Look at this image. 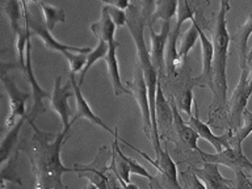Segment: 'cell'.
Returning <instances> with one entry per match:
<instances>
[{"label": "cell", "instance_id": "1f68e13d", "mask_svg": "<svg viewBox=\"0 0 252 189\" xmlns=\"http://www.w3.org/2000/svg\"><path fill=\"white\" fill-rule=\"evenodd\" d=\"M102 5L106 8L110 19H112V21H113L116 27H124V25H126V23H127V13H125V11L118 9V8H116L114 5L108 3V1L102 3Z\"/></svg>", "mask_w": 252, "mask_h": 189}, {"label": "cell", "instance_id": "4316f807", "mask_svg": "<svg viewBox=\"0 0 252 189\" xmlns=\"http://www.w3.org/2000/svg\"><path fill=\"white\" fill-rule=\"evenodd\" d=\"M155 9H154L153 19L150 25L155 21V20H161L163 21H171L173 16H176L177 7H179V1L176 0H160L154 4Z\"/></svg>", "mask_w": 252, "mask_h": 189}, {"label": "cell", "instance_id": "e0dca14e", "mask_svg": "<svg viewBox=\"0 0 252 189\" xmlns=\"http://www.w3.org/2000/svg\"><path fill=\"white\" fill-rule=\"evenodd\" d=\"M206 189H234L235 180L222 176L220 165L214 163H204L201 167H190Z\"/></svg>", "mask_w": 252, "mask_h": 189}, {"label": "cell", "instance_id": "ffe728a7", "mask_svg": "<svg viewBox=\"0 0 252 189\" xmlns=\"http://www.w3.org/2000/svg\"><path fill=\"white\" fill-rule=\"evenodd\" d=\"M120 46V42H116L109 45V51L104 59H105L106 66H108V74H109L110 82L113 84V91L116 96H121L124 94H130L127 87L124 86L121 80V75H120V67H118V59H117V47Z\"/></svg>", "mask_w": 252, "mask_h": 189}, {"label": "cell", "instance_id": "f546056e", "mask_svg": "<svg viewBox=\"0 0 252 189\" xmlns=\"http://www.w3.org/2000/svg\"><path fill=\"white\" fill-rule=\"evenodd\" d=\"M193 87L194 84L192 83H189L187 86L183 88V91L180 92V94L177 96L176 100V105L177 108L183 112L187 113V116L189 117H192V104H193Z\"/></svg>", "mask_w": 252, "mask_h": 189}, {"label": "cell", "instance_id": "7a4b0ae2", "mask_svg": "<svg viewBox=\"0 0 252 189\" xmlns=\"http://www.w3.org/2000/svg\"><path fill=\"white\" fill-rule=\"evenodd\" d=\"M145 16L141 15L138 11V7L135 4H131L127 9V28L131 37L135 43L137 49V63L141 66L145 76L146 84H147V91H149L150 108H151V120H153V146L155 150V154L161 150L160 139H159V131H158V120H157V90L158 83H159V76L153 66L150 51L147 50L145 42Z\"/></svg>", "mask_w": 252, "mask_h": 189}, {"label": "cell", "instance_id": "4dcf8cb0", "mask_svg": "<svg viewBox=\"0 0 252 189\" xmlns=\"http://www.w3.org/2000/svg\"><path fill=\"white\" fill-rule=\"evenodd\" d=\"M180 179L183 181V188L184 189H206L204 183L198 179L196 173L193 172L190 167L180 172Z\"/></svg>", "mask_w": 252, "mask_h": 189}, {"label": "cell", "instance_id": "8fae6325", "mask_svg": "<svg viewBox=\"0 0 252 189\" xmlns=\"http://www.w3.org/2000/svg\"><path fill=\"white\" fill-rule=\"evenodd\" d=\"M197 154L200 155L201 160L204 163L226 165V167L232 168L234 171L248 169L250 172H252V161L248 160V158L244 155L242 146H231V147L222 150L220 153L216 154H209L202 151V150H198Z\"/></svg>", "mask_w": 252, "mask_h": 189}, {"label": "cell", "instance_id": "7402d4cb", "mask_svg": "<svg viewBox=\"0 0 252 189\" xmlns=\"http://www.w3.org/2000/svg\"><path fill=\"white\" fill-rule=\"evenodd\" d=\"M116 25L110 19L109 13L106 11V8L102 5L101 7V17L97 23H94L91 25V31L98 39H101L108 45L116 42L114 39V33H116Z\"/></svg>", "mask_w": 252, "mask_h": 189}, {"label": "cell", "instance_id": "3957f363", "mask_svg": "<svg viewBox=\"0 0 252 189\" xmlns=\"http://www.w3.org/2000/svg\"><path fill=\"white\" fill-rule=\"evenodd\" d=\"M230 3L222 0L220 4V12L217 16L216 28L213 34V46H214V63H213V76H214V94L216 102L220 108L224 109L227 106V67L228 45H230V34L227 32V21L226 16L230 11Z\"/></svg>", "mask_w": 252, "mask_h": 189}, {"label": "cell", "instance_id": "277c9868", "mask_svg": "<svg viewBox=\"0 0 252 189\" xmlns=\"http://www.w3.org/2000/svg\"><path fill=\"white\" fill-rule=\"evenodd\" d=\"M24 7V17H25V27H27L28 35H37L42 39V42L45 43V46L50 50L59 51L61 54L66 57L70 51L74 53H79V54H88L92 51L90 47H76L70 46L66 43H62L57 41V39L51 35L50 31L46 28L45 20H42V15H41V8H39L38 1H23Z\"/></svg>", "mask_w": 252, "mask_h": 189}, {"label": "cell", "instance_id": "5bb4252c", "mask_svg": "<svg viewBox=\"0 0 252 189\" xmlns=\"http://www.w3.org/2000/svg\"><path fill=\"white\" fill-rule=\"evenodd\" d=\"M24 74L27 75L28 80L31 83L32 87V96H33V108L32 112L29 113V120L35 121V118L39 113L45 112V106H43V98H50L51 94L47 91L42 90V87H39L38 82L34 76L33 72V64H32V46H31V38L28 41L27 46V59H25V68H24Z\"/></svg>", "mask_w": 252, "mask_h": 189}, {"label": "cell", "instance_id": "5b68a950", "mask_svg": "<svg viewBox=\"0 0 252 189\" xmlns=\"http://www.w3.org/2000/svg\"><path fill=\"white\" fill-rule=\"evenodd\" d=\"M122 143H125L126 146H129L134 151H137L141 157H143L147 161H150L151 164L157 168V175L154 176V179L149 183L150 189H184L179 184V179H177V168L175 161L172 160V158L169 157V154L165 150L161 149L158 154H155V160H153L146 153L138 150L137 147H134L126 141L121 139Z\"/></svg>", "mask_w": 252, "mask_h": 189}, {"label": "cell", "instance_id": "8d00e7d4", "mask_svg": "<svg viewBox=\"0 0 252 189\" xmlns=\"http://www.w3.org/2000/svg\"><path fill=\"white\" fill-rule=\"evenodd\" d=\"M86 189H98V188L94 184V183H90V181H88V184L86 185Z\"/></svg>", "mask_w": 252, "mask_h": 189}, {"label": "cell", "instance_id": "2e32d148", "mask_svg": "<svg viewBox=\"0 0 252 189\" xmlns=\"http://www.w3.org/2000/svg\"><path fill=\"white\" fill-rule=\"evenodd\" d=\"M70 83L71 87H72V91H74L75 100H76V116H75V121H78L79 118H86L90 122L94 124L96 126H100L102 130H105L108 133H110L112 135H116V130H112L109 126L106 125L105 122L102 121L101 118L98 117L97 114L94 113V110L91 109L90 104L84 97V94H82V87L79 86V82H76L75 79V74H70Z\"/></svg>", "mask_w": 252, "mask_h": 189}, {"label": "cell", "instance_id": "d6986e66", "mask_svg": "<svg viewBox=\"0 0 252 189\" xmlns=\"http://www.w3.org/2000/svg\"><path fill=\"white\" fill-rule=\"evenodd\" d=\"M252 34V15L248 16V19L242 24L235 33L230 35L231 42L235 43L238 53H239V66L240 70L250 68L248 67V39Z\"/></svg>", "mask_w": 252, "mask_h": 189}, {"label": "cell", "instance_id": "9a60e30c", "mask_svg": "<svg viewBox=\"0 0 252 189\" xmlns=\"http://www.w3.org/2000/svg\"><path fill=\"white\" fill-rule=\"evenodd\" d=\"M188 125L198 134V137L205 139V141H208L209 143L217 150V153H220L222 150L231 147V141L232 137H234V131L228 129L223 135L218 137V135H216V134L210 130L208 124H205V122L201 121L200 117L197 116V109L196 114L188 118Z\"/></svg>", "mask_w": 252, "mask_h": 189}, {"label": "cell", "instance_id": "7c38bea8", "mask_svg": "<svg viewBox=\"0 0 252 189\" xmlns=\"http://www.w3.org/2000/svg\"><path fill=\"white\" fill-rule=\"evenodd\" d=\"M71 83L67 86H62V76H57L54 82V90L50 97L51 109L57 112L62 121L63 130L70 131L71 126L74 125L75 120L70 121L71 109L68 106V98L74 96V91H70Z\"/></svg>", "mask_w": 252, "mask_h": 189}, {"label": "cell", "instance_id": "44dd1931", "mask_svg": "<svg viewBox=\"0 0 252 189\" xmlns=\"http://www.w3.org/2000/svg\"><path fill=\"white\" fill-rule=\"evenodd\" d=\"M201 50H202V79L214 92V76H213V63H214V46L202 29H198Z\"/></svg>", "mask_w": 252, "mask_h": 189}, {"label": "cell", "instance_id": "9c48e42d", "mask_svg": "<svg viewBox=\"0 0 252 189\" xmlns=\"http://www.w3.org/2000/svg\"><path fill=\"white\" fill-rule=\"evenodd\" d=\"M127 84V90L131 92L135 100H137L138 105L141 108L142 112V120H143V131L145 135L149 138L150 141L153 142V120H151V108H150V100H149V91H147V84H146L145 76H143V71H142L139 64H135V70H134V78L131 82L126 83Z\"/></svg>", "mask_w": 252, "mask_h": 189}, {"label": "cell", "instance_id": "f1b7e54d", "mask_svg": "<svg viewBox=\"0 0 252 189\" xmlns=\"http://www.w3.org/2000/svg\"><path fill=\"white\" fill-rule=\"evenodd\" d=\"M252 133V112L246 109L243 112V125L236 130L232 137L231 146H242L244 139Z\"/></svg>", "mask_w": 252, "mask_h": 189}, {"label": "cell", "instance_id": "d590c367", "mask_svg": "<svg viewBox=\"0 0 252 189\" xmlns=\"http://www.w3.org/2000/svg\"><path fill=\"white\" fill-rule=\"evenodd\" d=\"M251 66H252V47L250 49V51H248V67H250V70H251Z\"/></svg>", "mask_w": 252, "mask_h": 189}, {"label": "cell", "instance_id": "74e56055", "mask_svg": "<svg viewBox=\"0 0 252 189\" xmlns=\"http://www.w3.org/2000/svg\"><path fill=\"white\" fill-rule=\"evenodd\" d=\"M250 94H252V72H250Z\"/></svg>", "mask_w": 252, "mask_h": 189}, {"label": "cell", "instance_id": "ac0fdd59", "mask_svg": "<svg viewBox=\"0 0 252 189\" xmlns=\"http://www.w3.org/2000/svg\"><path fill=\"white\" fill-rule=\"evenodd\" d=\"M169 102H171V106H172L173 112V127H175V131L179 135V138L181 139V142L184 143L187 147H189L193 151H198V146H197V141H198V134L194 131V130L188 125V122H185L183 120V117L179 113V108L176 105V101L175 98H169Z\"/></svg>", "mask_w": 252, "mask_h": 189}, {"label": "cell", "instance_id": "603a6c76", "mask_svg": "<svg viewBox=\"0 0 252 189\" xmlns=\"http://www.w3.org/2000/svg\"><path fill=\"white\" fill-rule=\"evenodd\" d=\"M198 29H200L198 23L194 19L192 20V25L181 34L180 43H179V59H180V64H183L185 62L188 53L194 47L197 39L200 38Z\"/></svg>", "mask_w": 252, "mask_h": 189}, {"label": "cell", "instance_id": "d6a6232c", "mask_svg": "<svg viewBox=\"0 0 252 189\" xmlns=\"http://www.w3.org/2000/svg\"><path fill=\"white\" fill-rule=\"evenodd\" d=\"M122 157H124V159L126 160V163L129 164L130 167V172L131 173H135V175H138V176H142V177H146V179H149V183L154 179V176L151 175V173L147 171V169L143 167L142 164H139L135 159H133V158L130 157H126L125 154L122 153Z\"/></svg>", "mask_w": 252, "mask_h": 189}, {"label": "cell", "instance_id": "ba28073f", "mask_svg": "<svg viewBox=\"0 0 252 189\" xmlns=\"http://www.w3.org/2000/svg\"><path fill=\"white\" fill-rule=\"evenodd\" d=\"M1 82L9 98V114L5 121V127L9 130L15 126L20 118L29 117V114H27V101L33 96L29 92H23L20 90L19 87L16 86L12 76L7 75V71L4 67L1 71Z\"/></svg>", "mask_w": 252, "mask_h": 189}, {"label": "cell", "instance_id": "30bf717a", "mask_svg": "<svg viewBox=\"0 0 252 189\" xmlns=\"http://www.w3.org/2000/svg\"><path fill=\"white\" fill-rule=\"evenodd\" d=\"M250 68L246 70H240V78L239 82L236 84V88L230 100V106H228V112H230V130L235 133L236 130L239 129L240 122L243 118V112L247 109V101L250 98Z\"/></svg>", "mask_w": 252, "mask_h": 189}, {"label": "cell", "instance_id": "836d02e7", "mask_svg": "<svg viewBox=\"0 0 252 189\" xmlns=\"http://www.w3.org/2000/svg\"><path fill=\"white\" fill-rule=\"evenodd\" d=\"M235 172V188L234 189H252V181L244 173V171L238 169Z\"/></svg>", "mask_w": 252, "mask_h": 189}, {"label": "cell", "instance_id": "6da1fadb", "mask_svg": "<svg viewBox=\"0 0 252 189\" xmlns=\"http://www.w3.org/2000/svg\"><path fill=\"white\" fill-rule=\"evenodd\" d=\"M33 129L31 139L20 145L21 151L27 154L31 160L32 171L35 177V189H68L63 184V173L75 172L74 167L67 168L61 161L62 145L67 141L70 131L62 130L50 141L51 134L39 130L34 121L28 118Z\"/></svg>", "mask_w": 252, "mask_h": 189}, {"label": "cell", "instance_id": "83f0119b", "mask_svg": "<svg viewBox=\"0 0 252 189\" xmlns=\"http://www.w3.org/2000/svg\"><path fill=\"white\" fill-rule=\"evenodd\" d=\"M108 51H109V45L101 39H98L97 42V46L96 49L91 51L87 54V63H86V67L83 68V71L80 72V79H79V86L82 87L83 86V82H84V78H86L87 72L91 70V67L94 66V63L97 62L98 59H104L108 54Z\"/></svg>", "mask_w": 252, "mask_h": 189}, {"label": "cell", "instance_id": "8992f818", "mask_svg": "<svg viewBox=\"0 0 252 189\" xmlns=\"http://www.w3.org/2000/svg\"><path fill=\"white\" fill-rule=\"evenodd\" d=\"M187 20H194V11H193L188 1H179L177 7L176 20L175 25L171 27V32L168 35V42L165 47V70L171 75H176L177 68H180V59H179V46L177 41L181 37V27Z\"/></svg>", "mask_w": 252, "mask_h": 189}, {"label": "cell", "instance_id": "e575fe53", "mask_svg": "<svg viewBox=\"0 0 252 189\" xmlns=\"http://www.w3.org/2000/svg\"><path fill=\"white\" fill-rule=\"evenodd\" d=\"M108 3H110L112 5H114L116 8H118V9H121V11H126V9H129L130 5H131V3H130L129 0H120V1H108Z\"/></svg>", "mask_w": 252, "mask_h": 189}, {"label": "cell", "instance_id": "4fadbf2b", "mask_svg": "<svg viewBox=\"0 0 252 189\" xmlns=\"http://www.w3.org/2000/svg\"><path fill=\"white\" fill-rule=\"evenodd\" d=\"M150 28V38H151V50L150 57L153 66L155 67L159 78L163 76L165 70V47L168 42V35L171 32V21H163L161 29L159 33L154 31L153 27L149 24Z\"/></svg>", "mask_w": 252, "mask_h": 189}, {"label": "cell", "instance_id": "52a82bcc", "mask_svg": "<svg viewBox=\"0 0 252 189\" xmlns=\"http://www.w3.org/2000/svg\"><path fill=\"white\" fill-rule=\"evenodd\" d=\"M112 160V154L106 146H101L97 151V155L91 161L90 164H74L75 172L78 173L79 179L86 177L90 183H94L98 189H112L110 187V177L108 176L109 161Z\"/></svg>", "mask_w": 252, "mask_h": 189}, {"label": "cell", "instance_id": "d4e9b609", "mask_svg": "<svg viewBox=\"0 0 252 189\" xmlns=\"http://www.w3.org/2000/svg\"><path fill=\"white\" fill-rule=\"evenodd\" d=\"M157 120L160 124V126H164V127H167L169 124L173 125L172 106H171V102L163 94L160 82L158 83L157 90Z\"/></svg>", "mask_w": 252, "mask_h": 189}, {"label": "cell", "instance_id": "484cf974", "mask_svg": "<svg viewBox=\"0 0 252 189\" xmlns=\"http://www.w3.org/2000/svg\"><path fill=\"white\" fill-rule=\"evenodd\" d=\"M39 8L43 13V20H45V24H46V28L49 31H54L55 27L61 23H64L66 20V15H64V11L63 8L55 7V5H51V4L43 3V1H38Z\"/></svg>", "mask_w": 252, "mask_h": 189}, {"label": "cell", "instance_id": "f35d334b", "mask_svg": "<svg viewBox=\"0 0 252 189\" xmlns=\"http://www.w3.org/2000/svg\"><path fill=\"white\" fill-rule=\"evenodd\" d=\"M251 177H252V172H251Z\"/></svg>", "mask_w": 252, "mask_h": 189}, {"label": "cell", "instance_id": "cb8c5ba5", "mask_svg": "<svg viewBox=\"0 0 252 189\" xmlns=\"http://www.w3.org/2000/svg\"><path fill=\"white\" fill-rule=\"evenodd\" d=\"M28 118H20L19 121L16 122L15 126L8 130V133L5 134V137L3 138L1 142V147H0V155H1V165L5 164V161L8 160V158L11 157V151L13 149V146L19 139V134L23 129L25 121H28Z\"/></svg>", "mask_w": 252, "mask_h": 189}]
</instances>
